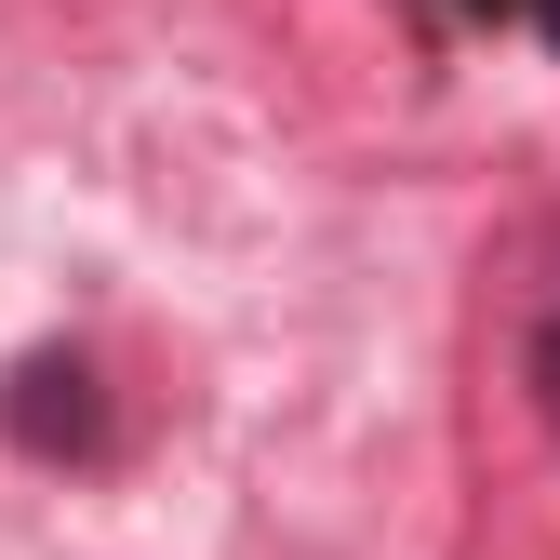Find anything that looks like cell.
<instances>
[{
	"mask_svg": "<svg viewBox=\"0 0 560 560\" xmlns=\"http://www.w3.org/2000/svg\"><path fill=\"white\" fill-rule=\"evenodd\" d=\"M534 413H547V441H560V307L534 320Z\"/></svg>",
	"mask_w": 560,
	"mask_h": 560,
	"instance_id": "obj_2",
	"label": "cell"
},
{
	"mask_svg": "<svg viewBox=\"0 0 560 560\" xmlns=\"http://www.w3.org/2000/svg\"><path fill=\"white\" fill-rule=\"evenodd\" d=\"M0 441L40 454V467H94L107 454V387H94L81 347H27V361H14V387H0Z\"/></svg>",
	"mask_w": 560,
	"mask_h": 560,
	"instance_id": "obj_1",
	"label": "cell"
}]
</instances>
